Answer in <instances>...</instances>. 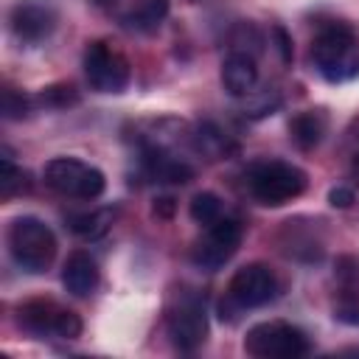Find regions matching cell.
Wrapping results in <instances>:
<instances>
[{"instance_id":"1","label":"cell","mask_w":359,"mask_h":359,"mask_svg":"<svg viewBox=\"0 0 359 359\" xmlns=\"http://www.w3.org/2000/svg\"><path fill=\"white\" fill-rule=\"evenodd\" d=\"M6 244H8L11 261L28 275L48 272V266L53 264L56 250H59L53 230L36 216H17L8 224Z\"/></svg>"},{"instance_id":"2","label":"cell","mask_w":359,"mask_h":359,"mask_svg":"<svg viewBox=\"0 0 359 359\" xmlns=\"http://www.w3.org/2000/svg\"><path fill=\"white\" fill-rule=\"evenodd\" d=\"M311 59L325 81H351L359 76V39L348 25H328L317 34L311 45Z\"/></svg>"},{"instance_id":"3","label":"cell","mask_w":359,"mask_h":359,"mask_svg":"<svg viewBox=\"0 0 359 359\" xmlns=\"http://www.w3.org/2000/svg\"><path fill=\"white\" fill-rule=\"evenodd\" d=\"M306 185H309L306 171L286 160H264L247 171V188L252 199L264 208H280L297 199L306 191Z\"/></svg>"},{"instance_id":"4","label":"cell","mask_w":359,"mask_h":359,"mask_svg":"<svg viewBox=\"0 0 359 359\" xmlns=\"http://www.w3.org/2000/svg\"><path fill=\"white\" fill-rule=\"evenodd\" d=\"M45 185L62 196L70 199H84L93 202L104 194L107 188V177L101 168L79 160V157H53L45 163Z\"/></svg>"},{"instance_id":"5","label":"cell","mask_w":359,"mask_h":359,"mask_svg":"<svg viewBox=\"0 0 359 359\" xmlns=\"http://www.w3.org/2000/svg\"><path fill=\"white\" fill-rule=\"evenodd\" d=\"M309 348V337L297 325L280 320L255 323L244 337V351L255 359H297L306 356Z\"/></svg>"},{"instance_id":"6","label":"cell","mask_w":359,"mask_h":359,"mask_svg":"<svg viewBox=\"0 0 359 359\" xmlns=\"http://www.w3.org/2000/svg\"><path fill=\"white\" fill-rule=\"evenodd\" d=\"M278 278L266 264H244L233 272L230 283H227V297L224 303H230L233 309H258L266 306L269 300L278 297Z\"/></svg>"},{"instance_id":"7","label":"cell","mask_w":359,"mask_h":359,"mask_svg":"<svg viewBox=\"0 0 359 359\" xmlns=\"http://www.w3.org/2000/svg\"><path fill=\"white\" fill-rule=\"evenodd\" d=\"M84 73H87V81H90V87L95 93H123L129 79H132L129 59L123 53L112 50L101 39L87 45V50H84Z\"/></svg>"},{"instance_id":"8","label":"cell","mask_w":359,"mask_h":359,"mask_svg":"<svg viewBox=\"0 0 359 359\" xmlns=\"http://www.w3.org/2000/svg\"><path fill=\"white\" fill-rule=\"evenodd\" d=\"M17 320L25 331L36 337H59V339H76L81 337V320L76 311L56 306L53 300H28L20 306Z\"/></svg>"},{"instance_id":"9","label":"cell","mask_w":359,"mask_h":359,"mask_svg":"<svg viewBox=\"0 0 359 359\" xmlns=\"http://www.w3.org/2000/svg\"><path fill=\"white\" fill-rule=\"evenodd\" d=\"M238 244H241V224L236 219L222 216L219 222L205 227V236L194 244L191 261L205 272H216L219 266H224L236 255Z\"/></svg>"},{"instance_id":"10","label":"cell","mask_w":359,"mask_h":359,"mask_svg":"<svg viewBox=\"0 0 359 359\" xmlns=\"http://www.w3.org/2000/svg\"><path fill=\"white\" fill-rule=\"evenodd\" d=\"M165 328L168 337L174 342V348L191 353L196 348L205 345L208 339V314H205V303L194 294H185L165 317Z\"/></svg>"},{"instance_id":"11","label":"cell","mask_w":359,"mask_h":359,"mask_svg":"<svg viewBox=\"0 0 359 359\" xmlns=\"http://www.w3.org/2000/svg\"><path fill=\"white\" fill-rule=\"evenodd\" d=\"M59 14L48 0H17L8 11V28L20 42H42L53 34Z\"/></svg>"},{"instance_id":"12","label":"cell","mask_w":359,"mask_h":359,"mask_svg":"<svg viewBox=\"0 0 359 359\" xmlns=\"http://www.w3.org/2000/svg\"><path fill=\"white\" fill-rule=\"evenodd\" d=\"M98 280H101V272H98V264L90 252L76 250V252L67 255V261L62 266V283L70 294L90 297L98 289Z\"/></svg>"},{"instance_id":"13","label":"cell","mask_w":359,"mask_h":359,"mask_svg":"<svg viewBox=\"0 0 359 359\" xmlns=\"http://www.w3.org/2000/svg\"><path fill=\"white\" fill-rule=\"evenodd\" d=\"M143 163H146V171L160 182L185 185V182L194 180V165H188L182 157L168 154L163 146H146L143 149Z\"/></svg>"},{"instance_id":"14","label":"cell","mask_w":359,"mask_h":359,"mask_svg":"<svg viewBox=\"0 0 359 359\" xmlns=\"http://www.w3.org/2000/svg\"><path fill=\"white\" fill-rule=\"evenodd\" d=\"M222 84L230 95L236 98H244L255 90L258 84V67H255V59L250 53H230L224 62H222Z\"/></svg>"},{"instance_id":"15","label":"cell","mask_w":359,"mask_h":359,"mask_svg":"<svg viewBox=\"0 0 359 359\" xmlns=\"http://www.w3.org/2000/svg\"><path fill=\"white\" fill-rule=\"evenodd\" d=\"M325 129H328V118H325V112H320V109L297 112V115L289 121V137H292L294 146L303 149V151L314 149V146L323 140Z\"/></svg>"},{"instance_id":"16","label":"cell","mask_w":359,"mask_h":359,"mask_svg":"<svg viewBox=\"0 0 359 359\" xmlns=\"http://www.w3.org/2000/svg\"><path fill=\"white\" fill-rule=\"evenodd\" d=\"M188 140H191V149L208 160H222L233 151V143L227 140V135L219 126H213L210 121L196 123V129L188 135Z\"/></svg>"},{"instance_id":"17","label":"cell","mask_w":359,"mask_h":359,"mask_svg":"<svg viewBox=\"0 0 359 359\" xmlns=\"http://www.w3.org/2000/svg\"><path fill=\"white\" fill-rule=\"evenodd\" d=\"M112 219H115V213H112L109 208H95V210H87V213H73V216H67V227H70V233H76L79 238L95 241V238H101V236L109 233Z\"/></svg>"},{"instance_id":"18","label":"cell","mask_w":359,"mask_h":359,"mask_svg":"<svg viewBox=\"0 0 359 359\" xmlns=\"http://www.w3.org/2000/svg\"><path fill=\"white\" fill-rule=\"evenodd\" d=\"M168 17V0H140L126 17H123V25L132 28V31H157L160 22Z\"/></svg>"},{"instance_id":"19","label":"cell","mask_w":359,"mask_h":359,"mask_svg":"<svg viewBox=\"0 0 359 359\" xmlns=\"http://www.w3.org/2000/svg\"><path fill=\"white\" fill-rule=\"evenodd\" d=\"M31 191V177L28 171H22L14 157H11V149L3 146V160H0V196L3 199H14L20 194H28Z\"/></svg>"},{"instance_id":"20","label":"cell","mask_w":359,"mask_h":359,"mask_svg":"<svg viewBox=\"0 0 359 359\" xmlns=\"http://www.w3.org/2000/svg\"><path fill=\"white\" fill-rule=\"evenodd\" d=\"M188 213H191V219H194L196 224L210 227L213 222L222 219V199H219L213 191H199V194L191 196V202H188Z\"/></svg>"},{"instance_id":"21","label":"cell","mask_w":359,"mask_h":359,"mask_svg":"<svg viewBox=\"0 0 359 359\" xmlns=\"http://www.w3.org/2000/svg\"><path fill=\"white\" fill-rule=\"evenodd\" d=\"M36 101L45 104V107L62 109V107L79 104V90H76L73 84H50V87H45V90L36 95Z\"/></svg>"},{"instance_id":"22","label":"cell","mask_w":359,"mask_h":359,"mask_svg":"<svg viewBox=\"0 0 359 359\" xmlns=\"http://www.w3.org/2000/svg\"><path fill=\"white\" fill-rule=\"evenodd\" d=\"M28 107H31L28 95H22V93L14 90V87H6V90H3V118H6V121H20V118H25V115H28Z\"/></svg>"},{"instance_id":"23","label":"cell","mask_w":359,"mask_h":359,"mask_svg":"<svg viewBox=\"0 0 359 359\" xmlns=\"http://www.w3.org/2000/svg\"><path fill=\"white\" fill-rule=\"evenodd\" d=\"M278 107H280V95L278 93H264L261 98H255L244 107V115L247 118H264V115H272Z\"/></svg>"},{"instance_id":"24","label":"cell","mask_w":359,"mask_h":359,"mask_svg":"<svg viewBox=\"0 0 359 359\" xmlns=\"http://www.w3.org/2000/svg\"><path fill=\"white\" fill-rule=\"evenodd\" d=\"M272 36H275V48H278V53H280V62H283V65H289V62H292V56H294L289 31H286L283 25H275V28H272Z\"/></svg>"},{"instance_id":"25","label":"cell","mask_w":359,"mask_h":359,"mask_svg":"<svg viewBox=\"0 0 359 359\" xmlns=\"http://www.w3.org/2000/svg\"><path fill=\"white\" fill-rule=\"evenodd\" d=\"M353 199H356L353 191L345 188V185H334V188L328 191V205H331V208H351Z\"/></svg>"},{"instance_id":"26","label":"cell","mask_w":359,"mask_h":359,"mask_svg":"<svg viewBox=\"0 0 359 359\" xmlns=\"http://www.w3.org/2000/svg\"><path fill=\"white\" fill-rule=\"evenodd\" d=\"M334 317L345 325H359V303H342L334 309Z\"/></svg>"},{"instance_id":"27","label":"cell","mask_w":359,"mask_h":359,"mask_svg":"<svg viewBox=\"0 0 359 359\" xmlns=\"http://www.w3.org/2000/svg\"><path fill=\"white\" fill-rule=\"evenodd\" d=\"M154 213L168 219V216L174 213V199H171V196H163V199H157V202H154Z\"/></svg>"}]
</instances>
